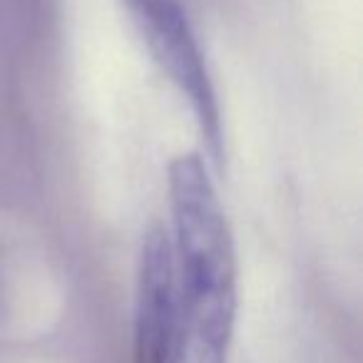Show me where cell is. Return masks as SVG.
Returning a JSON list of instances; mask_svg holds the SVG:
<instances>
[{
	"label": "cell",
	"mask_w": 363,
	"mask_h": 363,
	"mask_svg": "<svg viewBox=\"0 0 363 363\" xmlns=\"http://www.w3.org/2000/svg\"><path fill=\"white\" fill-rule=\"evenodd\" d=\"M179 363H227L237 321V249L202 152L167 167Z\"/></svg>",
	"instance_id": "obj_1"
},
{
	"label": "cell",
	"mask_w": 363,
	"mask_h": 363,
	"mask_svg": "<svg viewBox=\"0 0 363 363\" xmlns=\"http://www.w3.org/2000/svg\"><path fill=\"white\" fill-rule=\"evenodd\" d=\"M137 35L179 97L187 102L212 172H224L227 137L219 92L184 0H120Z\"/></svg>",
	"instance_id": "obj_2"
},
{
	"label": "cell",
	"mask_w": 363,
	"mask_h": 363,
	"mask_svg": "<svg viewBox=\"0 0 363 363\" xmlns=\"http://www.w3.org/2000/svg\"><path fill=\"white\" fill-rule=\"evenodd\" d=\"M132 363H179L174 267L162 224L147 229L137 257Z\"/></svg>",
	"instance_id": "obj_3"
}]
</instances>
